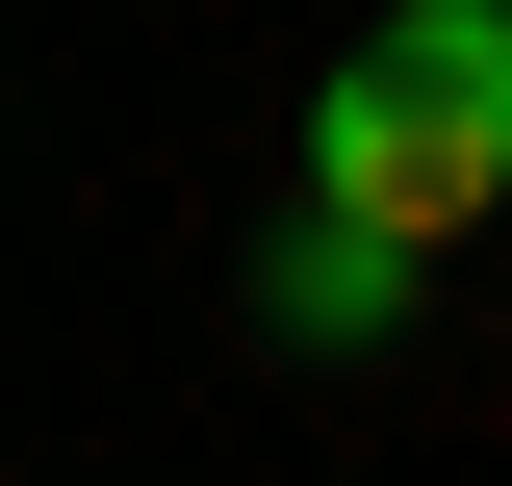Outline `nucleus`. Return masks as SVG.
I'll return each mask as SVG.
<instances>
[{
	"label": "nucleus",
	"instance_id": "f257e3e1",
	"mask_svg": "<svg viewBox=\"0 0 512 486\" xmlns=\"http://www.w3.org/2000/svg\"><path fill=\"white\" fill-rule=\"evenodd\" d=\"M308 205H359V231H487L512 205V0H410V26H359V77L308 103Z\"/></svg>",
	"mask_w": 512,
	"mask_h": 486
},
{
	"label": "nucleus",
	"instance_id": "f03ea898",
	"mask_svg": "<svg viewBox=\"0 0 512 486\" xmlns=\"http://www.w3.org/2000/svg\"><path fill=\"white\" fill-rule=\"evenodd\" d=\"M256 307H282V333L333 359V333H384V307H410V231H359V205H308V231L256 256Z\"/></svg>",
	"mask_w": 512,
	"mask_h": 486
}]
</instances>
